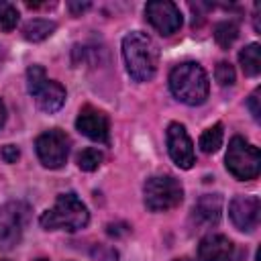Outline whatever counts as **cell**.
Returning <instances> with one entry per match:
<instances>
[{
  "label": "cell",
  "mask_w": 261,
  "mask_h": 261,
  "mask_svg": "<svg viewBox=\"0 0 261 261\" xmlns=\"http://www.w3.org/2000/svg\"><path fill=\"white\" fill-rule=\"evenodd\" d=\"M122 57L126 71L137 82H149L157 73L159 49L147 33L133 31L122 39Z\"/></svg>",
  "instance_id": "1"
},
{
  "label": "cell",
  "mask_w": 261,
  "mask_h": 261,
  "mask_svg": "<svg viewBox=\"0 0 261 261\" xmlns=\"http://www.w3.org/2000/svg\"><path fill=\"white\" fill-rule=\"evenodd\" d=\"M169 90L179 102L188 106H200L208 98L210 82L200 63L184 61L169 71Z\"/></svg>",
  "instance_id": "2"
},
{
  "label": "cell",
  "mask_w": 261,
  "mask_h": 261,
  "mask_svg": "<svg viewBox=\"0 0 261 261\" xmlns=\"http://www.w3.org/2000/svg\"><path fill=\"white\" fill-rule=\"evenodd\" d=\"M88 220H90V212L86 204L71 192L59 194L55 204L49 210H45L39 218L45 230H69V232L84 228Z\"/></svg>",
  "instance_id": "3"
},
{
  "label": "cell",
  "mask_w": 261,
  "mask_h": 261,
  "mask_svg": "<svg viewBox=\"0 0 261 261\" xmlns=\"http://www.w3.org/2000/svg\"><path fill=\"white\" fill-rule=\"evenodd\" d=\"M27 88L43 112L53 114L65 104V88L59 82L49 80L41 65H31L27 69Z\"/></svg>",
  "instance_id": "4"
},
{
  "label": "cell",
  "mask_w": 261,
  "mask_h": 261,
  "mask_svg": "<svg viewBox=\"0 0 261 261\" xmlns=\"http://www.w3.org/2000/svg\"><path fill=\"white\" fill-rule=\"evenodd\" d=\"M143 198L151 212H165L181 204L184 188L173 175H151L143 186Z\"/></svg>",
  "instance_id": "5"
},
{
  "label": "cell",
  "mask_w": 261,
  "mask_h": 261,
  "mask_svg": "<svg viewBox=\"0 0 261 261\" xmlns=\"http://www.w3.org/2000/svg\"><path fill=\"white\" fill-rule=\"evenodd\" d=\"M226 169L237 179H255L261 171V153L255 145L245 141L243 137H232L226 151Z\"/></svg>",
  "instance_id": "6"
},
{
  "label": "cell",
  "mask_w": 261,
  "mask_h": 261,
  "mask_svg": "<svg viewBox=\"0 0 261 261\" xmlns=\"http://www.w3.org/2000/svg\"><path fill=\"white\" fill-rule=\"evenodd\" d=\"M29 216L31 208L22 200L6 202L0 208V249L10 251L20 243Z\"/></svg>",
  "instance_id": "7"
},
{
  "label": "cell",
  "mask_w": 261,
  "mask_h": 261,
  "mask_svg": "<svg viewBox=\"0 0 261 261\" xmlns=\"http://www.w3.org/2000/svg\"><path fill=\"white\" fill-rule=\"evenodd\" d=\"M69 145H71V141L61 128L45 130L35 141L37 157L49 169H59L65 165L67 155H69Z\"/></svg>",
  "instance_id": "8"
},
{
  "label": "cell",
  "mask_w": 261,
  "mask_h": 261,
  "mask_svg": "<svg viewBox=\"0 0 261 261\" xmlns=\"http://www.w3.org/2000/svg\"><path fill=\"white\" fill-rule=\"evenodd\" d=\"M165 143H167V153H169L171 161L179 169H190L194 165V161H196L194 143L184 124L171 122L165 130Z\"/></svg>",
  "instance_id": "9"
},
{
  "label": "cell",
  "mask_w": 261,
  "mask_h": 261,
  "mask_svg": "<svg viewBox=\"0 0 261 261\" xmlns=\"http://www.w3.org/2000/svg\"><path fill=\"white\" fill-rule=\"evenodd\" d=\"M145 16L155 31L161 35H173L181 27V12L169 0H153L145 6Z\"/></svg>",
  "instance_id": "10"
},
{
  "label": "cell",
  "mask_w": 261,
  "mask_h": 261,
  "mask_svg": "<svg viewBox=\"0 0 261 261\" xmlns=\"http://www.w3.org/2000/svg\"><path fill=\"white\" fill-rule=\"evenodd\" d=\"M75 128H77L82 135H86L88 139L96 141V143L108 145V141H110L108 116H106L102 110H98V108H94V106H90V104H86V106L80 110V114H77V118H75Z\"/></svg>",
  "instance_id": "11"
},
{
  "label": "cell",
  "mask_w": 261,
  "mask_h": 261,
  "mask_svg": "<svg viewBox=\"0 0 261 261\" xmlns=\"http://www.w3.org/2000/svg\"><path fill=\"white\" fill-rule=\"evenodd\" d=\"M259 210H261V204L257 196H234L228 204V216L232 224L243 232H251L257 228Z\"/></svg>",
  "instance_id": "12"
},
{
  "label": "cell",
  "mask_w": 261,
  "mask_h": 261,
  "mask_svg": "<svg viewBox=\"0 0 261 261\" xmlns=\"http://www.w3.org/2000/svg\"><path fill=\"white\" fill-rule=\"evenodd\" d=\"M234 245L224 234H206L198 245V261H232Z\"/></svg>",
  "instance_id": "13"
},
{
  "label": "cell",
  "mask_w": 261,
  "mask_h": 261,
  "mask_svg": "<svg viewBox=\"0 0 261 261\" xmlns=\"http://www.w3.org/2000/svg\"><path fill=\"white\" fill-rule=\"evenodd\" d=\"M220 214H222V198L218 194H206L194 204L192 222L200 228H208L218 224Z\"/></svg>",
  "instance_id": "14"
},
{
  "label": "cell",
  "mask_w": 261,
  "mask_h": 261,
  "mask_svg": "<svg viewBox=\"0 0 261 261\" xmlns=\"http://www.w3.org/2000/svg\"><path fill=\"white\" fill-rule=\"evenodd\" d=\"M55 29H57V24L49 18H33L22 27V37L27 41L39 43V41H45L47 37H51L55 33Z\"/></svg>",
  "instance_id": "15"
},
{
  "label": "cell",
  "mask_w": 261,
  "mask_h": 261,
  "mask_svg": "<svg viewBox=\"0 0 261 261\" xmlns=\"http://www.w3.org/2000/svg\"><path fill=\"white\" fill-rule=\"evenodd\" d=\"M239 61H241L245 75H249V77L259 75V71H261V47L257 43H249L239 53Z\"/></svg>",
  "instance_id": "16"
},
{
  "label": "cell",
  "mask_w": 261,
  "mask_h": 261,
  "mask_svg": "<svg viewBox=\"0 0 261 261\" xmlns=\"http://www.w3.org/2000/svg\"><path fill=\"white\" fill-rule=\"evenodd\" d=\"M222 139H224L222 124H220V122H216V124L208 126V128L200 135L198 145H200V149H202L204 153H216V151L222 147Z\"/></svg>",
  "instance_id": "17"
},
{
  "label": "cell",
  "mask_w": 261,
  "mask_h": 261,
  "mask_svg": "<svg viewBox=\"0 0 261 261\" xmlns=\"http://www.w3.org/2000/svg\"><path fill=\"white\" fill-rule=\"evenodd\" d=\"M237 37H239V27H237L234 20H222V22H218L214 27V39L224 49H228L234 43Z\"/></svg>",
  "instance_id": "18"
},
{
  "label": "cell",
  "mask_w": 261,
  "mask_h": 261,
  "mask_svg": "<svg viewBox=\"0 0 261 261\" xmlns=\"http://www.w3.org/2000/svg\"><path fill=\"white\" fill-rule=\"evenodd\" d=\"M102 161H104L102 151H98V149H94V147H88V149H84V151L77 155V167L84 169V171H94V169H98V167L102 165Z\"/></svg>",
  "instance_id": "19"
},
{
  "label": "cell",
  "mask_w": 261,
  "mask_h": 261,
  "mask_svg": "<svg viewBox=\"0 0 261 261\" xmlns=\"http://www.w3.org/2000/svg\"><path fill=\"white\" fill-rule=\"evenodd\" d=\"M18 22V10L10 2H0V31H12Z\"/></svg>",
  "instance_id": "20"
},
{
  "label": "cell",
  "mask_w": 261,
  "mask_h": 261,
  "mask_svg": "<svg viewBox=\"0 0 261 261\" xmlns=\"http://www.w3.org/2000/svg\"><path fill=\"white\" fill-rule=\"evenodd\" d=\"M214 77H216V82L222 86V88H226V86H232L234 84V67L230 65V63H226V61H220L218 65H216V69H214Z\"/></svg>",
  "instance_id": "21"
},
{
  "label": "cell",
  "mask_w": 261,
  "mask_h": 261,
  "mask_svg": "<svg viewBox=\"0 0 261 261\" xmlns=\"http://www.w3.org/2000/svg\"><path fill=\"white\" fill-rule=\"evenodd\" d=\"M259 96H261V90L255 88L253 94H251L249 100H247V108L251 110V114H253V118H255L257 122L261 120V108H259V100H261V98H259Z\"/></svg>",
  "instance_id": "22"
},
{
  "label": "cell",
  "mask_w": 261,
  "mask_h": 261,
  "mask_svg": "<svg viewBox=\"0 0 261 261\" xmlns=\"http://www.w3.org/2000/svg\"><path fill=\"white\" fill-rule=\"evenodd\" d=\"M18 149L14 147V145H4L2 149H0V157L6 161V163H16V159H18Z\"/></svg>",
  "instance_id": "23"
},
{
  "label": "cell",
  "mask_w": 261,
  "mask_h": 261,
  "mask_svg": "<svg viewBox=\"0 0 261 261\" xmlns=\"http://www.w3.org/2000/svg\"><path fill=\"white\" fill-rule=\"evenodd\" d=\"M67 6H69V10H71L73 14H80V12H84L86 8H90V2H69Z\"/></svg>",
  "instance_id": "24"
},
{
  "label": "cell",
  "mask_w": 261,
  "mask_h": 261,
  "mask_svg": "<svg viewBox=\"0 0 261 261\" xmlns=\"http://www.w3.org/2000/svg\"><path fill=\"white\" fill-rule=\"evenodd\" d=\"M4 122H6V106H4V102L0 100V128H2Z\"/></svg>",
  "instance_id": "25"
},
{
  "label": "cell",
  "mask_w": 261,
  "mask_h": 261,
  "mask_svg": "<svg viewBox=\"0 0 261 261\" xmlns=\"http://www.w3.org/2000/svg\"><path fill=\"white\" fill-rule=\"evenodd\" d=\"M4 61H6V49L0 45V69H2V65H4Z\"/></svg>",
  "instance_id": "26"
},
{
  "label": "cell",
  "mask_w": 261,
  "mask_h": 261,
  "mask_svg": "<svg viewBox=\"0 0 261 261\" xmlns=\"http://www.w3.org/2000/svg\"><path fill=\"white\" fill-rule=\"evenodd\" d=\"M173 261H190L188 257H179V259H173Z\"/></svg>",
  "instance_id": "27"
},
{
  "label": "cell",
  "mask_w": 261,
  "mask_h": 261,
  "mask_svg": "<svg viewBox=\"0 0 261 261\" xmlns=\"http://www.w3.org/2000/svg\"><path fill=\"white\" fill-rule=\"evenodd\" d=\"M37 261H47V259H37Z\"/></svg>",
  "instance_id": "28"
},
{
  "label": "cell",
  "mask_w": 261,
  "mask_h": 261,
  "mask_svg": "<svg viewBox=\"0 0 261 261\" xmlns=\"http://www.w3.org/2000/svg\"><path fill=\"white\" fill-rule=\"evenodd\" d=\"M0 261H8V259H0Z\"/></svg>",
  "instance_id": "29"
}]
</instances>
